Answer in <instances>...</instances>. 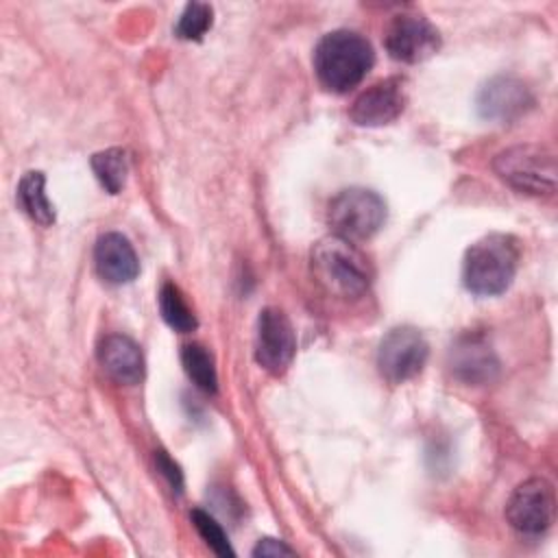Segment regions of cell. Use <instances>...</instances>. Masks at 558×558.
Here are the masks:
<instances>
[{"label":"cell","instance_id":"6da1fadb","mask_svg":"<svg viewBox=\"0 0 558 558\" xmlns=\"http://www.w3.org/2000/svg\"><path fill=\"white\" fill-rule=\"evenodd\" d=\"M375 63L371 44L355 31H331L314 50V72L323 87L344 94L362 83Z\"/></svg>","mask_w":558,"mask_h":558},{"label":"cell","instance_id":"7a4b0ae2","mask_svg":"<svg viewBox=\"0 0 558 558\" xmlns=\"http://www.w3.org/2000/svg\"><path fill=\"white\" fill-rule=\"evenodd\" d=\"M521 259L517 238L508 233H488L469 246L462 264L466 290L480 296L501 294L514 279Z\"/></svg>","mask_w":558,"mask_h":558},{"label":"cell","instance_id":"3957f363","mask_svg":"<svg viewBox=\"0 0 558 558\" xmlns=\"http://www.w3.org/2000/svg\"><path fill=\"white\" fill-rule=\"evenodd\" d=\"M312 272L323 290L340 299L360 296L371 283L368 259L353 242L338 235L323 238L314 244Z\"/></svg>","mask_w":558,"mask_h":558},{"label":"cell","instance_id":"277c9868","mask_svg":"<svg viewBox=\"0 0 558 558\" xmlns=\"http://www.w3.org/2000/svg\"><path fill=\"white\" fill-rule=\"evenodd\" d=\"M493 168L501 181L519 192L543 196L556 190V157L545 146H510L493 159Z\"/></svg>","mask_w":558,"mask_h":558},{"label":"cell","instance_id":"5b68a950","mask_svg":"<svg viewBox=\"0 0 558 558\" xmlns=\"http://www.w3.org/2000/svg\"><path fill=\"white\" fill-rule=\"evenodd\" d=\"M386 220L384 198L366 187H349L338 192L327 209V222L333 235L362 242L375 235Z\"/></svg>","mask_w":558,"mask_h":558},{"label":"cell","instance_id":"8992f818","mask_svg":"<svg viewBox=\"0 0 558 558\" xmlns=\"http://www.w3.org/2000/svg\"><path fill=\"white\" fill-rule=\"evenodd\" d=\"M508 523L525 536L547 532L556 519V493L545 477H532L519 484L506 504Z\"/></svg>","mask_w":558,"mask_h":558},{"label":"cell","instance_id":"52a82bcc","mask_svg":"<svg viewBox=\"0 0 558 558\" xmlns=\"http://www.w3.org/2000/svg\"><path fill=\"white\" fill-rule=\"evenodd\" d=\"M427 355L429 344L418 329L395 327L379 342L377 368L388 381L403 384L423 371Z\"/></svg>","mask_w":558,"mask_h":558},{"label":"cell","instance_id":"ba28073f","mask_svg":"<svg viewBox=\"0 0 558 558\" xmlns=\"http://www.w3.org/2000/svg\"><path fill=\"white\" fill-rule=\"evenodd\" d=\"M296 351L294 329L288 316L277 307L259 312L255 331V360L270 375H281L292 364Z\"/></svg>","mask_w":558,"mask_h":558},{"label":"cell","instance_id":"9c48e42d","mask_svg":"<svg viewBox=\"0 0 558 558\" xmlns=\"http://www.w3.org/2000/svg\"><path fill=\"white\" fill-rule=\"evenodd\" d=\"M440 48V33L421 15H399L386 31V50L403 63L429 59Z\"/></svg>","mask_w":558,"mask_h":558},{"label":"cell","instance_id":"30bf717a","mask_svg":"<svg viewBox=\"0 0 558 558\" xmlns=\"http://www.w3.org/2000/svg\"><path fill=\"white\" fill-rule=\"evenodd\" d=\"M449 371L462 384H488L499 373V360L482 333H462L449 349Z\"/></svg>","mask_w":558,"mask_h":558},{"label":"cell","instance_id":"8fae6325","mask_svg":"<svg viewBox=\"0 0 558 558\" xmlns=\"http://www.w3.org/2000/svg\"><path fill=\"white\" fill-rule=\"evenodd\" d=\"M405 107V89L401 78H384L364 89L351 105L349 118L360 126L390 124Z\"/></svg>","mask_w":558,"mask_h":558},{"label":"cell","instance_id":"7c38bea8","mask_svg":"<svg viewBox=\"0 0 558 558\" xmlns=\"http://www.w3.org/2000/svg\"><path fill=\"white\" fill-rule=\"evenodd\" d=\"M530 87L514 76H495L477 94V111L484 120L512 122L532 107Z\"/></svg>","mask_w":558,"mask_h":558},{"label":"cell","instance_id":"4fadbf2b","mask_svg":"<svg viewBox=\"0 0 558 558\" xmlns=\"http://www.w3.org/2000/svg\"><path fill=\"white\" fill-rule=\"evenodd\" d=\"M94 264L98 277L113 286L129 283L140 272L137 255L122 233H105L98 238L94 246Z\"/></svg>","mask_w":558,"mask_h":558},{"label":"cell","instance_id":"5bb4252c","mask_svg":"<svg viewBox=\"0 0 558 558\" xmlns=\"http://www.w3.org/2000/svg\"><path fill=\"white\" fill-rule=\"evenodd\" d=\"M98 362L105 373L124 386H133L144 377V357L140 347L122 333H111L98 344Z\"/></svg>","mask_w":558,"mask_h":558},{"label":"cell","instance_id":"9a60e30c","mask_svg":"<svg viewBox=\"0 0 558 558\" xmlns=\"http://www.w3.org/2000/svg\"><path fill=\"white\" fill-rule=\"evenodd\" d=\"M46 177L44 172H26L17 185V203L28 218L39 225L54 222V209L46 196Z\"/></svg>","mask_w":558,"mask_h":558},{"label":"cell","instance_id":"2e32d148","mask_svg":"<svg viewBox=\"0 0 558 558\" xmlns=\"http://www.w3.org/2000/svg\"><path fill=\"white\" fill-rule=\"evenodd\" d=\"M159 312L166 325L179 333H187L196 329V316L187 305L183 292L172 281H166L159 290Z\"/></svg>","mask_w":558,"mask_h":558},{"label":"cell","instance_id":"e0dca14e","mask_svg":"<svg viewBox=\"0 0 558 558\" xmlns=\"http://www.w3.org/2000/svg\"><path fill=\"white\" fill-rule=\"evenodd\" d=\"M92 170L98 183L109 192L118 194L124 187L129 174V157L122 148H107L92 155Z\"/></svg>","mask_w":558,"mask_h":558},{"label":"cell","instance_id":"ac0fdd59","mask_svg":"<svg viewBox=\"0 0 558 558\" xmlns=\"http://www.w3.org/2000/svg\"><path fill=\"white\" fill-rule=\"evenodd\" d=\"M181 364H183L187 377L196 384V388H201L203 392H216L218 375H216L214 357L203 344H198V342L185 344L181 349Z\"/></svg>","mask_w":558,"mask_h":558},{"label":"cell","instance_id":"d6986e66","mask_svg":"<svg viewBox=\"0 0 558 558\" xmlns=\"http://www.w3.org/2000/svg\"><path fill=\"white\" fill-rule=\"evenodd\" d=\"M190 519H192L196 532L201 534V538H203L218 556H233V554H235L233 547L229 545V538H227L222 525H220L209 512H205V510H201V508H194V510L190 512Z\"/></svg>","mask_w":558,"mask_h":558},{"label":"cell","instance_id":"ffe728a7","mask_svg":"<svg viewBox=\"0 0 558 558\" xmlns=\"http://www.w3.org/2000/svg\"><path fill=\"white\" fill-rule=\"evenodd\" d=\"M211 26V7L203 2H190L185 4L179 22H177V35L181 39H194L198 41Z\"/></svg>","mask_w":558,"mask_h":558},{"label":"cell","instance_id":"44dd1931","mask_svg":"<svg viewBox=\"0 0 558 558\" xmlns=\"http://www.w3.org/2000/svg\"><path fill=\"white\" fill-rule=\"evenodd\" d=\"M155 462H157V469L161 471V475H163V477L168 480V484L172 486V490L181 493V488H183V473H181L179 464H177L163 449L155 451Z\"/></svg>","mask_w":558,"mask_h":558},{"label":"cell","instance_id":"7402d4cb","mask_svg":"<svg viewBox=\"0 0 558 558\" xmlns=\"http://www.w3.org/2000/svg\"><path fill=\"white\" fill-rule=\"evenodd\" d=\"M294 549L283 545L281 541L275 538H259V543L253 549V556H292Z\"/></svg>","mask_w":558,"mask_h":558}]
</instances>
